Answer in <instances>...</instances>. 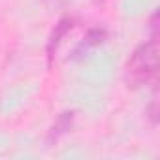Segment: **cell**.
<instances>
[{"label": "cell", "mask_w": 160, "mask_h": 160, "mask_svg": "<svg viewBox=\"0 0 160 160\" xmlns=\"http://www.w3.org/2000/svg\"><path fill=\"white\" fill-rule=\"evenodd\" d=\"M156 66H158V43L156 38L141 43L126 64V79L132 87H147L156 81Z\"/></svg>", "instance_id": "6da1fadb"}, {"label": "cell", "mask_w": 160, "mask_h": 160, "mask_svg": "<svg viewBox=\"0 0 160 160\" xmlns=\"http://www.w3.org/2000/svg\"><path fill=\"white\" fill-rule=\"evenodd\" d=\"M106 36H108L106 28H91V30L87 32V36L81 40V43H79V45L75 47V51L72 53V58H81V57H85L91 49L102 45V43L106 42Z\"/></svg>", "instance_id": "7a4b0ae2"}, {"label": "cell", "mask_w": 160, "mask_h": 160, "mask_svg": "<svg viewBox=\"0 0 160 160\" xmlns=\"http://www.w3.org/2000/svg\"><path fill=\"white\" fill-rule=\"evenodd\" d=\"M72 28H73V19H72V17H62V19L55 25V30L51 32L49 42H47V57H49V58H53V57H55V53H57L58 45L62 43L64 36H66Z\"/></svg>", "instance_id": "3957f363"}, {"label": "cell", "mask_w": 160, "mask_h": 160, "mask_svg": "<svg viewBox=\"0 0 160 160\" xmlns=\"http://www.w3.org/2000/svg\"><path fill=\"white\" fill-rule=\"evenodd\" d=\"M72 124H73V111L62 113V115L57 119V122L53 124L51 132H49V141H57L58 138H62L64 134H68L70 128H72Z\"/></svg>", "instance_id": "277c9868"}, {"label": "cell", "mask_w": 160, "mask_h": 160, "mask_svg": "<svg viewBox=\"0 0 160 160\" xmlns=\"http://www.w3.org/2000/svg\"><path fill=\"white\" fill-rule=\"evenodd\" d=\"M49 4H53V6H57V4H60V2H64V0H47Z\"/></svg>", "instance_id": "5b68a950"}]
</instances>
